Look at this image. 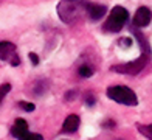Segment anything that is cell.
<instances>
[{"label": "cell", "mask_w": 152, "mask_h": 140, "mask_svg": "<svg viewBox=\"0 0 152 140\" xmlns=\"http://www.w3.org/2000/svg\"><path fill=\"white\" fill-rule=\"evenodd\" d=\"M19 106L26 112H33L34 109H36V106H34L33 103H26V101H19Z\"/></svg>", "instance_id": "4fadbf2b"}, {"label": "cell", "mask_w": 152, "mask_h": 140, "mask_svg": "<svg viewBox=\"0 0 152 140\" xmlns=\"http://www.w3.org/2000/svg\"><path fill=\"white\" fill-rule=\"evenodd\" d=\"M107 97L112 101L124 104V106H137L138 98L132 89H129L127 86H112L107 89Z\"/></svg>", "instance_id": "3957f363"}, {"label": "cell", "mask_w": 152, "mask_h": 140, "mask_svg": "<svg viewBox=\"0 0 152 140\" xmlns=\"http://www.w3.org/2000/svg\"><path fill=\"white\" fill-rule=\"evenodd\" d=\"M11 134L16 139H42L40 134H33L28 131V123H26L23 118H17L14 122V126L11 128Z\"/></svg>", "instance_id": "8992f818"}, {"label": "cell", "mask_w": 152, "mask_h": 140, "mask_svg": "<svg viewBox=\"0 0 152 140\" xmlns=\"http://www.w3.org/2000/svg\"><path fill=\"white\" fill-rule=\"evenodd\" d=\"M47 89H48L47 83H45V81H40V83H37L36 86H34V94H36V95H40V94H44Z\"/></svg>", "instance_id": "7c38bea8"}, {"label": "cell", "mask_w": 152, "mask_h": 140, "mask_svg": "<svg viewBox=\"0 0 152 140\" xmlns=\"http://www.w3.org/2000/svg\"><path fill=\"white\" fill-rule=\"evenodd\" d=\"M118 44H120V47H124V48H129L130 45H132V39H130V38H121V39H120V42H118Z\"/></svg>", "instance_id": "9a60e30c"}, {"label": "cell", "mask_w": 152, "mask_h": 140, "mask_svg": "<svg viewBox=\"0 0 152 140\" xmlns=\"http://www.w3.org/2000/svg\"><path fill=\"white\" fill-rule=\"evenodd\" d=\"M87 14V0H61L58 5V16L64 24H76Z\"/></svg>", "instance_id": "7a4b0ae2"}, {"label": "cell", "mask_w": 152, "mask_h": 140, "mask_svg": "<svg viewBox=\"0 0 152 140\" xmlns=\"http://www.w3.org/2000/svg\"><path fill=\"white\" fill-rule=\"evenodd\" d=\"M93 67L90 64H81L79 69H78V75L81 76V78H90V76L93 75Z\"/></svg>", "instance_id": "30bf717a"}, {"label": "cell", "mask_w": 152, "mask_h": 140, "mask_svg": "<svg viewBox=\"0 0 152 140\" xmlns=\"http://www.w3.org/2000/svg\"><path fill=\"white\" fill-rule=\"evenodd\" d=\"M76 95H78V90H70V92H67L65 94V101H72L73 98H76Z\"/></svg>", "instance_id": "2e32d148"}, {"label": "cell", "mask_w": 152, "mask_h": 140, "mask_svg": "<svg viewBox=\"0 0 152 140\" xmlns=\"http://www.w3.org/2000/svg\"><path fill=\"white\" fill-rule=\"evenodd\" d=\"M106 11H107V8H106L104 5L87 2V16H88V19H90V20H99L106 14Z\"/></svg>", "instance_id": "ba28073f"}, {"label": "cell", "mask_w": 152, "mask_h": 140, "mask_svg": "<svg viewBox=\"0 0 152 140\" xmlns=\"http://www.w3.org/2000/svg\"><path fill=\"white\" fill-rule=\"evenodd\" d=\"M104 126H106V128H115V122H113V120H112V122H106Z\"/></svg>", "instance_id": "d6986e66"}, {"label": "cell", "mask_w": 152, "mask_h": 140, "mask_svg": "<svg viewBox=\"0 0 152 140\" xmlns=\"http://www.w3.org/2000/svg\"><path fill=\"white\" fill-rule=\"evenodd\" d=\"M79 123H81V120H79L78 115H75V114L68 115V117L65 118L64 125H62V132H65V134H72V132L78 131Z\"/></svg>", "instance_id": "9c48e42d"}, {"label": "cell", "mask_w": 152, "mask_h": 140, "mask_svg": "<svg viewBox=\"0 0 152 140\" xmlns=\"http://www.w3.org/2000/svg\"><path fill=\"white\" fill-rule=\"evenodd\" d=\"M140 134L144 136L146 139H152V125H137Z\"/></svg>", "instance_id": "8fae6325"}, {"label": "cell", "mask_w": 152, "mask_h": 140, "mask_svg": "<svg viewBox=\"0 0 152 140\" xmlns=\"http://www.w3.org/2000/svg\"><path fill=\"white\" fill-rule=\"evenodd\" d=\"M129 19V13L126 8H123V6H115L112 10V13L109 14L107 20L104 22L102 25V30L107 31V33H118L123 30V27L126 25Z\"/></svg>", "instance_id": "277c9868"}, {"label": "cell", "mask_w": 152, "mask_h": 140, "mask_svg": "<svg viewBox=\"0 0 152 140\" xmlns=\"http://www.w3.org/2000/svg\"><path fill=\"white\" fill-rule=\"evenodd\" d=\"M151 20H152V11L148 6H141V8L137 10L135 16H134V27L144 28L151 24Z\"/></svg>", "instance_id": "52a82bcc"}, {"label": "cell", "mask_w": 152, "mask_h": 140, "mask_svg": "<svg viewBox=\"0 0 152 140\" xmlns=\"http://www.w3.org/2000/svg\"><path fill=\"white\" fill-rule=\"evenodd\" d=\"M28 56H30V61L33 62V66H37L39 64V56L36 53H30Z\"/></svg>", "instance_id": "ac0fdd59"}, {"label": "cell", "mask_w": 152, "mask_h": 140, "mask_svg": "<svg viewBox=\"0 0 152 140\" xmlns=\"http://www.w3.org/2000/svg\"><path fill=\"white\" fill-rule=\"evenodd\" d=\"M95 97L92 95V94H88L87 97H86V104H87V106H95Z\"/></svg>", "instance_id": "e0dca14e"}, {"label": "cell", "mask_w": 152, "mask_h": 140, "mask_svg": "<svg viewBox=\"0 0 152 140\" xmlns=\"http://www.w3.org/2000/svg\"><path fill=\"white\" fill-rule=\"evenodd\" d=\"M10 90H11V86H10L8 83H6V84H2V86H0V103H2V100L5 98V95L8 94Z\"/></svg>", "instance_id": "5bb4252c"}, {"label": "cell", "mask_w": 152, "mask_h": 140, "mask_svg": "<svg viewBox=\"0 0 152 140\" xmlns=\"http://www.w3.org/2000/svg\"><path fill=\"white\" fill-rule=\"evenodd\" d=\"M0 59L2 61H8L12 67H17L20 64V59L16 52V45L12 42H0Z\"/></svg>", "instance_id": "5b68a950"}, {"label": "cell", "mask_w": 152, "mask_h": 140, "mask_svg": "<svg viewBox=\"0 0 152 140\" xmlns=\"http://www.w3.org/2000/svg\"><path fill=\"white\" fill-rule=\"evenodd\" d=\"M135 34H137V39H138V42H140V45H141V55L138 56L137 59L130 61V62H126V64L113 66L112 67L113 72L124 73V75H137V73H140L141 70L144 69V66L148 64V61L151 58V47H149V44L146 42V39H143L144 36H143L141 33L135 31Z\"/></svg>", "instance_id": "6da1fadb"}]
</instances>
